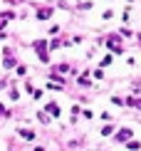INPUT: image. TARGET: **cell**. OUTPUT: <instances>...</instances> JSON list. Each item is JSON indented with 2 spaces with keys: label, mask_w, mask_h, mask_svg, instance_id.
I'll list each match as a JSON object with an SVG mask.
<instances>
[{
  "label": "cell",
  "mask_w": 141,
  "mask_h": 151,
  "mask_svg": "<svg viewBox=\"0 0 141 151\" xmlns=\"http://www.w3.org/2000/svg\"><path fill=\"white\" fill-rule=\"evenodd\" d=\"M129 134H131V131H129V129H121V131H119V134H117V139H121V141H124V139H126V136H129Z\"/></svg>",
  "instance_id": "1"
},
{
  "label": "cell",
  "mask_w": 141,
  "mask_h": 151,
  "mask_svg": "<svg viewBox=\"0 0 141 151\" xmlns=\"http://www.w3.org/2000/svg\"><path fill=\"white\" fill-rule=\"evenodd\" d=\"M20 134L25 136V139H35V134H32V131H27V129H20Z\"/></svg>",
  "instance_id": "2"
},
{
  "label": "cell",
  "mask_w": 141,
  "mask_h": 151,
  "mask_svg": "<svg viewBox=\"0 0 141 151\" xmlns=\"http://www.w3.org/2000/svg\"><path fill=\"white\" fill-rule=\"evenodd\" d=\"M47 109H50V111H52V114H55V116H57V114H60V106H57V104H50V106H47Z\"/></svg>",
  "instance_id": "3"
}]
</instances>
